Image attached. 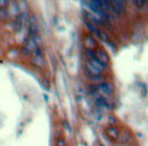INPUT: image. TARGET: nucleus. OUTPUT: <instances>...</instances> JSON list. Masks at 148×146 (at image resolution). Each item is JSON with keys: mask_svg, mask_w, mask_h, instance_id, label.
I'll return each mask as SVG.
<instances>
[{"mask_svg": "<svg viewBox=\"0 0 148 146\" xmlns=\"http://www.w3.org/2000/svg\"><path fill=\"white\" fill-rule=\"evenodd\" d=\"M87 53H88V56H90V59L86 64L87 72H88L92 78H97V76H100V75H103V72H104L107 66H105L104 64H101L97 58H95L91 51H87Z\"/></svg>", "mask_w": 148, "mask_h": 146, "instance_id": "obj_1", "label": "nucleus"}, {"mask_svg": "<svg viewBox=\"0 0 148 146\" xmlns=\"http://www.w3.org/2000/svg\"><path fill=\"white\" fill-rule=\"evenodd\" d=\"M82 43H83V47L87 49V51H95V49L99 48V45H97V39L95 38L94 35H86L83 36V40H82Z\"/></svg>", "mask_w": 148, "mask_h": 146, "instance_id": "obj_2", "label": "nucleus"}, {"mask_svg": "<svg viewBox=\"0 0 148 146\" xmlns=\"http://www.w3.org/2000/svg\"><path fill=\"white\" fill-rule=\"evenodd\" d=\"M86 27L88 28V30L91 31L92 34H94L96 39H99V40H107V36H105V34L101 30H99V27H97V26L92 25L91 22H86Z\"/></svg>", "mask_w": 148, "mask_h": 146, "instance_id": "obj_3", "label": "nucleus"}, {"mask_svg": "<svg viewBox=\"0 0 148 146\" xmlns=\"http://www.w3.org/2000/svg\"><path fill=\"white\" fill-rule=\"evenodd\" d=\"M92 54H94L95 58H97L101 64H104L105 66L108 65V62H109V56L107 54V52H105L104 49L97 48V49H95V51H92Z\"/></svg>", "mask_w": 148, "mask_h": 146, "instance_id": "obj_4", "label": "nucleus"}, {"mask_svg": "<svg viewBox=\"0 0 148 146\" xmlns=\"http://www.w3.org/2000/svg\"><path fill=\"white\" fill-rule=\"evenodd\" d=\"M105 135L108 136V139L112 140V141H118L121 139V132L118 128L113 126H109L107 129H105Z\"/></svg>", "mask_w": 148, "mask_h": 146, "instance_id": "obj_5", "label": "nucleus"}, {"mask_svg": "<svg viewBox=\"0 0 148 146\" xmlns=\"http://www.w3.org/2000/svg\"><path fill=\"white\" fill-rule=\"evenodd\" d=\"M31 59H33V64L35 65L36 67H43L46 65V61H44V56L42 54L40 51H38L36 53L31 54Z\"/></svg>", "mask_w": 148, "mask_h": 146, "instance_id": "obj_6", "label": "nucleus"}, {"mask_svg": "<svg viewBox=\"0 0 148 146\" xmlns=\"http://www.w3.org/2000/svg\"><path fill=\"white\" fill-rule=\"evenodd\" d=\"M126 0H110V5H112V10L114 13H122L125 9Z\"/></svg>", "mask_w": 148, "mask_h": 146, "instance_id": "obj_7", "label": "nucleus"}, {"mask_svg": "<svg viewBox=\"0 0 148 146\" xmlns=\"http://www.w3.org/2000/svg\"><path fill=\"white\" fill-rule=\"evenodd\" d=\"M131 1H133L138 8H143V7H146V0H131Z\"/></svg>", "mask_w": 148, "mask_h": 146, "instance_id": "obj_8", "label": "nucleus"}, {"mask_svg": "<svg viewBox=\"0 0 148 146\" xmlns=\"http://www.w3.org/2000/svg\"><path fill=\"white\" fill-rule=\"evenodd\" d=\"M56 146H66V142H65V140L60 139V140H57V142H56Z\"/></svg>", "mask_w": 148, "mask_h": 146, "instance_id": "obj_9", "label": "nucleus"}, {"mask_svg": "<svg viewBox=\"0 0 148 146\" xmlns=\"http://www.w3.org/2000/svg\"><path fill=\"white\" fill-rule=\"evenodd\" d=\"M146 5H148V0H146Z\"/></svg>", "mask_w": 148, "mask_h": 146, "instance_id": "obj_10", "label": "nucleus"}]
</instances>
